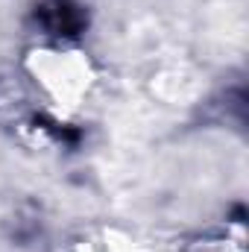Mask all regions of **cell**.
Masks as SVG:
<instances>
[{"label": "cell", "mask_w": 249, "mask_h": 252, "mask_svg": "<svg viewBox=\"0 0 249 252\" xmlns=\"http://www.w3.org/2000/svg\"><path fill=\"white\" fill-rule=\"evenodd\" d=\"M38 18L41 24L56 32V35H76L82 27H85V15L76 3L70 0H47L41 9H38Z\"/></svg>", "instance_id": "cell-1"}]
</instances>
